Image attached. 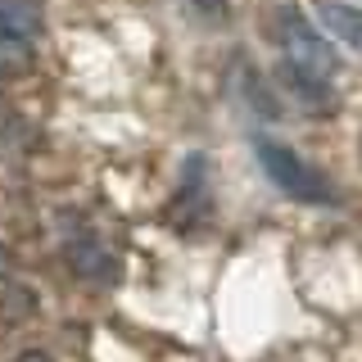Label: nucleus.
Masks as SVG:
<instances>
[{"label":"nucleus","mask_w":362,"mask_h":362,"mask_svg":"<svg viewBox=\"0 0 362 362\" xmlns=\"http://www.w3.org/2000/svg\"><path fill=\"white\" fill-rule=\"evenodd\" d=\"M258 163H263V173L276 181L281 190H286L290 199H303V204H331V186H326V177L317 173L313 163H303L299 154L290 150V145L281 141H258Z\"/></svg>","instance_id":"obj_1"},{"label":"nucleus","mask_w":362,"mask_h":362,"mask_svg":"<svg viewBox=\"0 0 362 362\" xmlns=\"http://www.w3.org/2000/svg\"><path fill=\"white\" fill-rule=\"evenodd\" d=\"M276 37H281V50H286V64H290V68H303V73L326 77V82H331V73H335V50L322 41V32H317L303 14L286 9V14L276 18Z\"/></svg>","instance_id":"obj_2"},{"label":"nucleus","mask_w":362,"mask_h":362,"mask_svg":"<svg viewBox=\"0 0 362 362\" xmlns=\"http://www.w3.org/2000/svg\"><path fill=\"white\" fill-rule=\"evenodd\" d=\"M37 41V18L23 0H0V50L23 59Z\"/></svg>","instance_id":"obj_3"},{"label":"nucleus","mask_w":362,"mask_h":362,"mask_svg":"<svg viewBox=\"0 0 362 362\" xmlns=\"http://www.w3.org/2000/svg\"><path fill=\"white\" fill-rule=\"evenodd\" d=\"M317 18L331 32L335 41H344L349 50L362 54V5H349V0H322L317 5Z\"/></svg>","instance_id":"obj_4"},{"label":"nucleus","mask_w":362,"mask_h":362,"mask_svg":"<svg viewBox=\"0 0 362 362\" xmlns=\"http://www.w3.org/2000/svg\"><path fill=\"white\" fill-rule=\"evenodd\" d=\"M18 362H50V358H45V354H23Z\"/></svg>","instance_id":"obj_5"}]
</instances>
